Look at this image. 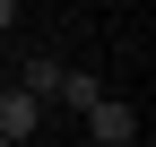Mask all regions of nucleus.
I'll return each instance as SVG.
<instances>
[{"mask_svg": "<svg viewBox=\"0 0 156 147\" xmlns=\"http://www.w3.org/2000/svg\"><path fill=\"white\" fill-rule=\"evenodd\" d=\"M17 87H35V95H52V87H61V61H26V69H17Z\"/></svg>", "mask_w": 156, "mask_h": 147, "instance_id": "4", "label": "nucleus"}, {"mask_svg": "<svg viewBox=\"0 0 156 147\" xmlns=\"http://www.w3.org/2000/svg\"><path fill=\"white\" fill-rule=\"evenodd\" d=\"M35 113H44V95H35V87H0V138H26Z\"/></svg>", "mask_w": 156, "mask_h": 147, "instance_id": "2", "label": "nucleus"}, {"mask_svg": "<svg viewBox=\"0 0 156 147\" xmlns=\"http://www.w3.org/2000/svg\"><path fill=\"white\" fill-rule=\"evenodd\" d=\"M0 147H17V138H0Z\"/></svg>", "mask_w": 156, "mask_h": 147, "instance_id": "6", "label": "nucleus"}, {"mask_svg": "<svg viewBox=\"0 0 156 147\" xmlns=\"http://www.w3.org/2000/svg\"><path fill=\"white\" fill-rule=\"evenodd\" d=\"M52 95H61V104H78V113H87V104H95V95H104V87H95V78H87V69H61V87H52Z\"/></svg>", "mask_w": 156, "mask_h": 147, "instance_id": "3", "label": "nucleus"}, {"mask_svg": "<svg viewBox=\"0 0 156 147\" xmlns=\"http://www.w3.org/2000/svg\"><path fill=\"white\" fill-rule=\"evenodd\" d=\"M9 26H17V0H0V35H9Z\"/></svg>", "mask_w": 156, "mask_h": 147, "instance_id": "5", "label": "nucleus"}, {"mask_svg": "<svg viewBox=\"0 0 156 147\" xmlns=\"http://www.w3.org/2000/svg\"><path fill=\"white\" fill-rule=\"evenodd\" d=\"M87 130H95V147H130V138H139V121H130V104L95 95V104H87Z\"/></svg>", "mask_w": 156, "mask_h": 147, "instance_id": "1", "label": "nucleus"}]
</instances>
